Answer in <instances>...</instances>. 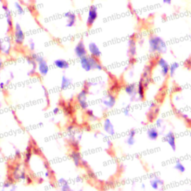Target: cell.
<instances>
[{
  "label": "cell",
  "instance_id": "obj_1",
  "mask_svg": "<svg viewBox=\"0 0 191 191\" xmlns=\"http://www.w3.org/2000/svg\"><path fill=\"white\" fill-rule=\"evenodd\" d=\"M148 49L151 52L158 55L164 54L167 51V45L164 39L158 35H153L149 36L148 40Z\"/></svg>",
  "mask_w": 191,
  "mask_h": 191
},
{
  "label": "cell",
  "instance_id": "obj_2",
  "mask_svg": "<svg viewBox=\"0 0 191 191\" xmlns=\"http://www.w3.org/2000/svg\"><path fill=\"white\" fill-rule=\"evenodd\" d=\"M79 63L81 68L86 72H91L92 70H97L102 71L103 70L101 63L99 62L96 58L93 57L91 55H87L84 57L79 58Z\"/></svg>",
  "mask_w": 191,
  "mask_h": 191
},
{
  "label": "cell",
  "instance_id": "obj_3",
  "mask_svg": "<svg viewBox=\"0 0 191 191\" xmlns=\"http://www.w3.org/2000/svg\"><path fill=\"white\" fill-rule=\"evenodd\" d=\"M31 57L33 58L34 60H35L37 63H38V66H37V70L39 73L42 75V76H45L48 74V72L49 71V67L48 65L47 61L45 60L43 56L37 54V53H31Z\"/></svg>",
  "mask_w": 191,
  "mask_h": 191
},
{
  "label": "cell",
  "instance_id": "obj_4",
  "mask_svg": "<svg viewBox=\"0 0 191 191\" xmlns=\"http://www.w3.org/2000/svg\"><path fill=\"white\" fill-rule=\"evenodd\" d=\"M155 66L158 69L159 74H160V77L161 76L163 78H166L169 75V63L165 58L161 57V56L159 57L157 60L156 63H155Z\"/></svg>",
  "mask_w": 191,
  "mask_h": 191
},
{
  "label": "cell",
  "instance_id": "obj_5",
  "mask_svg": "<svg viewBox=\"0 0 191 191\" xmlns=\"http://www.w3.org/2000/svg\"><path fill=\"white\" fill-rule=\"evenodd\" d=\"M25 40V33L19 23L17 22L14 26V42L16 45L21 46L23 44Z\"/></svg>",
  "mask_w": 191,
  "mask_h": 191
},
{
  "label": "cell",
  "instance_id": "obj_6",
  "mask_svg": "<svg viewBox=\"0 0 191 191\" xmlns=\"http://www.w3.org/2000/svg\"><path fill=\"white\" fill-rule=\"evenodd\" d=\"M11 50V38L6 36L4 39H0V53L4 55H9Z\"/></svg>",
  "mask_w": 191,
  "mask_h": 191
},
{
  "label": "cell",
  "instance_id": "obj_7",
  "mask_svg": "<svg viewBox=\"0 0 191 191\" xmlns=\"http://www.w3.org/2000/svg\"><path fill=\"white\" fill-rule=\"evenodd\" d=\"M98 8L95 5H92L90 7L89 10H88V16L87 19V26L88 27H91L93 26V25L94 24L97 18H98Z\"/></svg>",
  "mask_w": 191,
  "mask_h": 191
},
{
  "label": "cell",
  "instance_id": "obj_8",
  "mask_svg": "<svg viewBox=\"0 0 191 191\" xmlns=\"http://www.w3.org/2000/svg\"><path fill=\"white\" fill-rule=\"evenodd\" d=\"M124 91L127 95L131 98V101H134L138 99L137 91V84L130 83L126 84L124 87Z\"/></svg>",
  "mask_w": 191,
  "mask_h": 191
},
{
  "label": "cell",
  "instance_id": "obj_9",
  "mask_svg": "<svg viewBox=\"0 0 191 191\" xmlns=\"http://www.w3.org/2000/svg\"><path fill=\"white\" fill-rule=\"evenodd\" d=\"M164 140L166 143H167L168 146L171 148V149H172L173 152L176 151L177 145H176V137L174 132H171V131L168 132L167 133L164 135Z\"/></svg>",
  "mask_w": 191,
  "mask_h": 191
},
{
  "label": "cell",
  "instance_id": "obj_10",
  "mask_svg": "<svg viewBox=\"0 0 191 191\" xmlns=\"http://www.w3.org/2000/svg\"><path fill=\"white\" fill-rule=\"evenodd\" d=\"M74 52H75V56L79 58H81L88 55V51L87 50L85 45H84V41L82 40H79V43L76 44L75 49H74Z\"/></svg>",
  "mask_w": 191,
  "mask_h": 191
},
{
  "label": "cell",
  "instance_id": "obj_11",
  "mask_svg": "<svg viewBox=\"0 0 191 191\" xmlns=\"http://www.w3.org/2000/svg\"><path fill=\"white\" fill-rule=\"evenodd\" d=\"M88 52L89 54L91 55V56L93 57L99 58L102 55V52H101L100 47H98L96 43H94V42H91L89 44H88Z\"/></svg>",
  "mask_w": 191,
  "mask_h": 191
},
{
  "label": "cell",
  "instance_id": "obj_12",
  "mask_svg": "<svg viewBox=\"0 0 191 191\" xmlns=\"http://www.w3.org/2000/svg\"><path fill=\"white\" fill-rule=\"evenodd\" d=\"M116 97L112 93H110L105 96L103 100H102V103L107 108H114L115 104H116Z\"/></svg>",
  "mask_w": 191,
  "mask_h": 191
},
{
  "label": "cell",
  "instance_id": "obj_13",
  "mask_svg": "<svg viewBox=\"0 0 191 191\" xmlns=\"http://www.w3.org/2000/svg\"><path fill=\"white\" fill-rule=\"evenodd\" d=\"M149 185L153 190H159L160 187L164 186V181L158 176H153L150 178Z\"/></svg>",
  "mask_w": 191,
  "mask_h": 191
},
{
  "label": "cell",
  "instance_id": "obj_14",
  "mask_svg": "<svg viewBox=\"0 0 191 191\" xmlns=\"http://www.w3.org/2000/svg\"><path fill=\"white\" fill-rule=\"evenodd\" d=\"M146 136L150 140H157L158 139L159 136H160V133H159V131L158 128H156L155 126L153 127H150L148 128L146 132Z\"/></svg>",
  "mask_w": 191,
  "mask_h": 191
},
{
  "label": "cell",
  "instance_id": "obj_15",
  "mask_svg": "<svg viewBox=\"0 0 191 191\" xmlns=\"http://www.w3.org/2000/svg\"><path fill=\"white\" fill-rule=\"evenodd\" d=\"M103 128L104 131L109 135L113 136L115 134V129L114 127V125H113L112 122L111 121V120H109L108 118L105 120L104 121V124H103Z\"/></svg>",
  "mask_w": 191,
  "mask_h": 191
},
{
  "label": "cell",
  "instance_id": "obj_16",
  "mask_svg": "<svg viewBox=\"0 0 191 191\" xmlns=\"http://www.w3.org/2000/svg\"><path fill=\"white\" fill-rule=\"evenodd\" d=\"M128 53L131 57L133 58L137 54V42L134 38H130L128 41Z\"/></svg>",
  "mask_w": 191,
  "mask_h": 191
},
{
  "label": "cell",
  "instance_id": "obj_17",
  "mask_svg": "<svg viewBox=\"0 0 191 191\" xmlns=\"http://www.w3.org/2000/svg\"><path fill=\"white\" fill-rule=\"evenodd\" d=\"M64 17L67 18V27H73L76 22V15L72 12H67L64 14Z\"/></svg>",
  "mask_w": 191,
  "mask_h": 191
},
{
  "label": "cell",
  "instance_id": "obj_18",
  "mask_svg": "<svg viewBox=\"0 0 191 191\" xmlns=\"http://www.w3.org/2000/svg\"><path fill=\"white\" fill-rule=\"evenodd\" d=\"M137 130L134 128L131 129L130 131L128 132V137H127L126 140H125V143L126 144L128 145L129 146H134V143H136V135H137Z\"/></svg>",
  "mask_w": 191,
  "mask_h": 191
},
{
  "label": "cell",
  "instance_id": "obj_19",
  "mask_svg": "<svg viewBox=\"0 0 191 191\" xmlns=\"http://www.w3.org/2000/svg\"><path fill=\"white\" fill-rule=\"evenodd\" d=\"M143 81L142 79H140L137 84V96H138V100H143L145 97V91H146Z\"/></svg>",
  "mask_w": 191,
  "mask_h": 191
},
{
  "label": "cell",
  "instance_id": "obj_20",
  "mask_svg": "<svg viewBox=\"0 0 191 191\" xmlns=\"http://www.w3.org/2000/svg\"><path fill=\"white\" fill-rule=\"evenodd\" d=\"M55 67L61 70H67L70 67V63L64 59H57L54 61Z\"/></svg>",
  "mask_w": 191,
  "mask_h": 191
},
{
  "label": "cell",
  "instance_id": "obj_21",
  "mask_svg": "<svg viewBox=\"0 0 191 191\" xmlns=\"http://www.w3.org/2000/svg\"><path fill=\"white\" fill-rule=\"evenodd\" d=\"M70 158L72 161H73L74 164H75V167H79L81 165V155L79 152L76 151V150H72V152L70 153Z\"/></svg>",
  "mask_w": 191,
  "mask_h": 191
},
{
  "label": "cell",
  "instance_id": "obj_22",
  "mask_svg": "<svg viewBox=\"0 0 191 191\" xmlns=\"http://www.w3.org/2000/svg\"><path fill=\"white\" fill-rule=\"evenodd\" d=\"M5 17H6V22L7 25H8V31H10L11 29H14V24H13V19H12L11 12H10V9H8L6 11H5Z\"/></svg>",
  "mask_w": 191,
  "mask_h": 191
},
{
  "label": "cell",
  "instance_id": "obj_23",
  "mask_svg": "<svg viewBox=\"0 0 191 191\" xmlns=\"http://www.w3.org/2000/svg\"><path fill=\"white\" fill-rule=\"evenodd\" d=\"M180 63L177 61H174V62L171 63L169 64V76L170 78H173L174 75L176 74L177 70L179 69Z\"/></svg>",
  "mask_w": 191,
  "mask_h": 191
},
{
  "label": "cell",
  "instance_id": "obj_24",
  "mask_svg": "<svg viewBox=\"0 0 191 191\" xmlns=\"http://www.w3.org/2000/svg\"><path fill=\"white\" fill-rule=\"evenodd\" d=\"M173 168H174L175 170H176L177 172L181 173V174H183V173L186 172V167L184 165L183 163L180 161H176V163L174 164V166H173Z\"/></svg>",
  "mask_w": 191,
  "mask_h": 191
},
{
  "label": "cell",
  "instance_id": "obj_25",
  "mask_svg": "<svg viewBox=\"0 0 191 191\" xmlns=\"http://www.w3.org/2000/svg\"><path fill=\"white\" fill-rule=\"evenodd\" d=\"M72 84V79H69L68 77L63 75L61 78V90H66Z\"/></svg>",
  "mask_w": 191,
  "mask_h": 191
},
{
  "label": "cell",
  "instance_id": "obj_26",
  "mask_svg": "<svg viewBox=\"0 0 191 191\" xmlns=\"http://www.w3.org/2000/svg\"><path fill=\"white\" fill-rule=\"evenodd\" d=\"M31 157H32V148L31 146H28L26 148V154H25V163L26 164L29 163Z\"/></svg>",
  "mask_w": 191,
  "mask_h": 191
},
{
  "label": "cell",
  "instance_id": "obj_27",
  "mask_svg": "<svg viewBox=\"0 0 191 191\" xmlns=\"http://www.w3.org/2000/svg\"><path fill=\"white\" fill-rule=\"evenodd\" d=\"M78 103H79V106L82 110H87L89 107L87 102V99H80V100H77Z\"/></svg>",
  "mask_w": 191,
  "mask_h": 191
},
{
  "label": "cell",
  "instance_id": "obj_28",
  "mask_svg": "<svg viewBox=\"0 0 191 191\" xmlns=\"http://www.w3.org/2000/svg\"><path fill=\"white\" fill-rule=\"evenodd\" d=\"M14 7L16 8V10H17V12L19 14H20V15L23 14L25 10H24L23 7H22V5H21V3H19V2H15Z\"/></svg>",
  "mask_w": 191,
  "mask_h": 191
},
{
  "label": "cell",
  "instance_id": "obj_29",
  "mask_svg": "<svg viewBox=\"0 0 191 191\" xmlns=\"http://www.w3.org/2000/svg\"><path fill=\"white\" fill-rule=\"evenodd\" d=\"M86 114L88 116H89L90 118H91L92 120H96L97 119V117L96 116V115L94 114V112H93V111L91 110V109H88V108L87 109Z\"/></svg>",
  "mask_w": 191,
  "mask_h": 191
},
{
  "label": "cell",
  "instance_id": "obj_30",
  "mask_svg": "<svg viewBox=\"0 0 191 191\" xmlns=\"http://www.w3.org/2000/svg\"><path fill=\"white\" fill-rule=\"evenodd\" d=\"M163 123H164V120H163L162 119H161V118H158V119H157L156 120H155V126L158 128H161V127L163 126Z\"/></svg>",
  "mask_w": 191,
  "mask_h": 191
},
{
  "label": "cell",
  "instance_id": "obj_31",
  "mask_svg": "<svg viewBox=\"0 0 191 191\" xmlns=\"http://www.w3.org/2000/svg\"><path fill=\"white\" fill-rule=\"evenodd\" d=\"M131 105H128L127 106H125V107L123 108V114H124L125 116H130V111H131Z\"/></svg>",
  "mask_w": 191,
  "mask_h": 191
},
{
  "label": "cell",
  "instance_id": "obj_32",
  "mask_svg": "<svg viewBox=\"0 0 191 191\" xmlns=\"http://www.w3.org/2000/svg\"><path fill=\"white\" fill-rule=\"evenodd\" d=\"M29 49L31 51H34L35 49V42H34V40H32V39H31V40H29Z\"/></svg>",
  "mask_w": 191,
  "mask_h": 191
},
{
  "label": "cell",
  "instance_id": "obj_33",
  "mask_svg": "<svg viewBox=\"0 0 191 191\" xmlns=\"http://www.w3.org/2000/svg\"><path fill=\"white\" fill-rule=\"evenodd\" d=\"M161 1H162V3L164 5H172L173 0H161Z\"/></svg>",
  "mask_w": 191,
  "mask_h": 191
},
{
  "label": "cell",
  "instance_id": "obj_34",
  "mask_svg": "<svg viewBox=\"0 0 191 191\" xmlns=\"http://www.w3.org/2000/svg\"><path fill=\"white\" fill-rule=\"evenodd\" d=\"M26 173H25L24 172H22L20 173V174L19 175V179H21V180H26Z\"/></svg>",
  "mask_w": 191,
  "mask_h": 191
},
{
  "label": "cell",
  "instance_id": "obj_35",
  "mask_svg": "<svg viewBox=\"0 0 191 191\" xmlns=\"http://www.w3.org/2000/svg\"><path fill=\"white\" fill-rule=\"evenodd\" d=\"M21 155H22V154H21V152H20V150L19 149H16L15 150V157L17 158H21Z\"/></svg>",
  "mask_w": 191,
  "mask_h": 191
},
{
  "label": "cell",
  "instance_id": "obj_36",
  "mask_svg": "<svg viewBox=\"0 0 191 191\" xmlns=\"http://www.w3.org/2000/svg\"><path fill=\"white\" fill-rule=\"evenodd\" d=\"M59 112H60V108L56 107V108H55L54 109H53V114H59Z\"/></svg>",
  "mask_w": 191,
  "mask_h": 191
},
{
  "label": "cell",
  "instance_id": "obj_37",
  "mask_svg": "<svg viewBox=\"0 0 191 191\" xmlns=\"http://www.w3.org/2000/svg\"><path fill=\"white\" fill-rule=\"evenodd\" d=\"M5 85H6V84H5V82H0V89L4 90Z\"/></svg>",
  "mask_w": 191,
  "mask_h": 191
},
{
  "label": "cell",
  "instance_id": "obj_38",
  "mask_svg": "<svg viewBox=\"0 0 191 191\" xmlns=\"http://www.w3.org/2000/svg\"><path fill=\"white\" fill-rule=\"evenodd\" d=\"M26 181H27L28 184H31V181H32V180H31V178H30L29 176H26Z\"/></svg>",
  "mask_w": 191,
  "mask_h": 191
},
{
  "label": "cell",
  "instance_id": "obj_39",
  "mask_svg": "<svg viewBox=\"0 0 191 191\" xmlns=\"http://www.w3.org/2000/svg\"><path fill=\"white\" fill-rule=\"evenodd\" d=\"M3 65H4V63H3V61H2V58H0V70H1L2 69Z\"/></svg>",
  "mask_w": 191,
  "mask_h": 191
},
{
  "label": "cell",
  "instance_id": "obj_40",
  "mask_svg": "<svg viewBox=\"0 0 191 191\" xmlns=\"http://www.w3.org/2000/svg\"><path fill=\"white\" fill-rule=\"evenodd\" d=\"M44 167H45V168H46V169H49V164H48V163H47V161L44 162Z\"/></svg>",
  "mask_w": 191,
  "mask_h": 191
},
{
  "label": "cell",
  "instance_id": "obj_41",
  "mask_svg": "<svg viewBox=\"0 0 191 191\" xmlns=\"http://www.w3.org/2000/svg\"><path fill=\"white\" fill-rule=\"evenodd\" d=\"M50 175H51L50 172H49V171H47V172H46V173H45V177L46 178H49V177L50 176Z\"/></svg>",
  "mask_w": 191,
  "mask_h": 191
},
{
  "label": "cell",
  "instance_id": "obj_42",
  "mask_svg": "<svg viewBox=\"0 0 191 191\" xmlns=\"http://www.w3.org/2000/svg\"><path fill=\"white\" fill-rule=\"evenodd\" d=\"M88 175H89V176H91V178H95V176H94V174H93V173H92V172H91V171H90V172H89V173H88Z\"/></svg>",
  "mask_w": 191,
  "mask_h": 191
},
{
  "label": "cell",
  "instance_id": "obj_43",
  "mask_svg": "<svg viewBox=\"0 0 191 191\" xmlns=\"http://www.w3.org/2000/svg\"><path fill=\"white\" fill-rule=\"evenodd\" d=\"M9 75H10V79H13L14 78V72H10V73H9Z\"/></svg>",
  "mask_w": 191,
  "mask_h": 191
},
{
  "label": "cell",
  "instance_id": "obj_44",
  "mask_svg": "<svg viewBox=\"0 0 191 191\" xmlns=\"http://www.w3.org/2000/svg\"><path fill=\"white\" fill-rule=\"evenodd\" d=\"M10 79H8V80L6 81V82H5V84H6V86H8V84H10Z\"/></svg>",
  "mask_w": 191,
  "mask_h": 191
},
{
  "label": "cell",
  "instance_id": "obj_45",
  "mask_svg": "<svg viewBox=\"0 0 191 191\" xmlns=\"http://www.w3.org/2000/svg\"><path fill=\"white\" fill-rule=\"evenodd\" d=\"M1 107H2V103L0 102V109H1Z\"/></svg>",
  "mask_w": 191,
  "mask_h": 191
},
{
  "label": "cell",
  "instance_id": "obj_46",
  "mask_svg": "<svg viewBox=\"0 0 191 191\" xmlns=\"http://www.w3.org/2000/svg\"><path fill=\"white\" fill-rule=\"evenodd\" d=\"M3 2V0H0V2Z\"/></svg>",
  "mask_w": 191,
  "mask_h": 191
}]
</instances>
